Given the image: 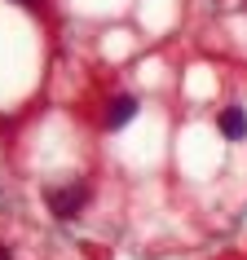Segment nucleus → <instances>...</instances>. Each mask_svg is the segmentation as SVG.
Returning <instances> with one entry per match:
<instances>
[{
  "label": "nucleus",
  "mask_w": 247,
  "mask_h": 260,
  "mask_svg": "<svg viewBox=\"0 0 247 260\" xmlns=\"http://www.w3.org/2000/svg\"><path fill=\"white\" fill-rule=\"evenodd\" d=\"M84 185H57V190H49V212H53L57 220H71L75 212L84 207Z\"/></svg>",
  "instance_id": "f257e3e1"
},
{
  "label": "nucleus",
  "mask_w": 247,
  "mask_h": 260,
  "mask_svg": "<svg viewBox=\"0 0 247 260\" xmlns=\"http://www.w3.org/2000/svg\"><path fill=\"white\" fill-rule=\"evenodd\" d=\"M133 115H137V97H128V93L115 97V102H110V110H106V128H123Z\"/></svg>",
  "instance_id": "f03ea898"
},
{
  "label": "nucleus",
  "mask_w": 247,
  "mask_h": 260,
  "mask_svg": "<svg viewBox=\"0 0 247 260\" xmlns=\"http://www.w3.org/2000/svg\"><path fill=\"white\" fill-rule=\"evenodd\" d=\"M221 133H225V137H230V141H238V137H247V115H243V110H238V106H230V110H221Z\"/></svg>",
  "instance_id": "7ed1b4c3"
},
{
  "label": "nucleus",
  "mask_w": 247,
  "mask_h": 260,
  "mask_svg": "<svg viewBox=\"0 0 247 260\" xmlns=\"http://www.w3.org/2000/svg\"><path fill=\"white\" fill-rule=\"evenodd\" d=\"M18 5H27V9H31V5H36V9H40V5H44V0H18Z\"/></svg>",
  "instance_id": "20e7f679"
},
{
  "label": "nucleus",
  "mask_w": 247,
  "mask_h": 260,
  "mask_svg": "<svg viewBox=\"0 0 247 260\" xmlns=\"http://www.w3.org/2000/svg\"><path fill=\"white\" fill-rule=\"evenodd\" d=\"M0 260H14V256H9V247H5V243H0Z\"/></svg>",
  "instance_id": "39448f33"
}]
</instances>
